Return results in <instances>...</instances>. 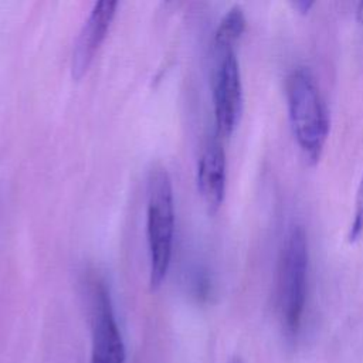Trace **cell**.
<instances>
[{
    "mask_svg": "<svg viewBox=\"0 0 363 363\" xmlns=\"http://www.w3.org/2000/svg\"><path fill=\"white\" fill-rule=\"evenodd\" d=\"M285 98L294 138L303 155L316 163L329 135V116L318 85L305 68L292 69L285 79Z\"/></svg>",
    "mask_w": 363,
    "mask_h": 363,
    "instance_id": "6da1fadb",
    "label": "cell"
},
{
    "mask_svg": "<svg viewBox=\"0 0 363 363\" xmlns=\"http://www.w3.org/2000/svg\"><path fill=\"white\" fill-rule=\"evenodd\" d=\"M308 241L301 225L286 233L277 269V311L284 333L295 337L301 329L308 292Z\"/></svg>",
    "mask_w": 363,
    "mask_h": 363,
    "instance_id": "7a4b0ae2",
    "label": "cell"
},
{
    "mask_svg": "<svg viewBox=\"0 0 363 363\" xmlns=\"http://www.w3.org/2000/svg\"><path fill=\"white\" fill-rule=\"evenodd\" d=\"M147 242L150 255V289H157L170 265L174 230V204L172 180L164 167H156L147 189Z\"/></svg>",
    "mask_w": 363,
    "mask_h": 363,
    "instance_id": "3957f363",
    "label": "cell"
},
{
    "mask_svg": "<svg viewBox=\"0 0 363 363\" xmlns=\"http://www.w3.org/2000/svg\"><path fill=\"white\" fill-rule=\"evenodd\" d=\"M213 108L218 136H230L237 128L242 112V84L240 65L233 47H214Z\"/></svg>",
    "mask_w": 363,
    "mask_h": 363,
    "instance_id": "277c9868",
    "label": "cell"
},
{
    "mask_svg": "<svg viewBox=\"0 0 363 363\" xmlns=\"http://www.w3.org/2000/svg\"><path fill=\"white\" fill-rule=\"evenodd\" d=\"M91 363H125V345L109 291L99 281L91 288Z\"/></svg>",
    "mask_w": 363,
    "mask_h": 363,
    "instance_id": "5b68a950",
    "label": "cell"
},
{
    "mask_svg": "<svg viewBox=\"0 0 363 363\" xmlns=\"http://www.w3.org/2000/svg\"><path fill=\"white\" fill-rule=\"evenodd\" d=\"M116 7L118 1L115 0L96 1L88 18L84 21L72 50L71 71L75 79H79L89 68L96 51L99 50L106 35V31L109 30Z\"/></svg>",
    "mask_w": 363,
    "mask_h": 363,
    "instance_id": "8992f818",
    "label": "cell"
},
{
    "mask_svg": "<svg viewBox=\"0 0 363 363\" xmlns=\"http://www.w3.org/2000/svg\"><path fill=\"white\" fill-rule=\"evenodd\" d=\"M197 189L208 213H216L225 194V153L218 139L208 140L200 155Z\"/></svg>",
    "mask_w": 363,
    "mask_h": 363,
    "instance_id": "52a82bcc",
    "label": "cell"
},
{
    "mask_svg": "<svg viewBox=\"0 0 363 363\" xmlns=\"http://www.w3.org/2000/svg\"><path fill=\"white\" fill-rule=\"evenodd\" d=\"M245 30V16L241 7H231L221 18L214 33V47L225 48L233 47Z\"/></svg>",
    "mask_w": 363,
    "mask_h": 363,
    "instance_id": "ba28073f",
    "label": "cell"
},
{
    "mask_svg": "<svg viewBox=\"0 0 363 363\" xmlns=\"http://www.w3.org/2000/svg\"><path fill=\"white\" fill-rule=\"evenodd\" d=\"M363 234V176L357 189L356 194V207H354V214H353V221L350 224L349 230V240L353 241L357 237Z\"/></svg>",
    "mask_w": 363,
    "mask_h": 363,
    "instance_id": "9c48e42d",
    "label": "cell"
},
{
    "mask_svg": "<svg viewBox=\"0 0 363 363\" xmlns=\"http://www.w3.org/2000/svg\"><path fill=\"white\" fill-rule=\"evenodd\" d=\"M292 6H294V9H295L296 11H299V13L305 14V13H308V11H309V9L313 6V1L301 0V1H294V3H292Z\"/></svg>",
    "mask_w": 363,
    "mask_h": 363,
    "instance_id": "30bf717a",
    "label": "cell"
},
{
    "mask_svg": "<svg viewBox=\"0 0 363 363\" xmlns=\"http://www.w3.org/2000/svg\"><path fill=\"white\" fill-rule=\"evenodd\" d=\"M356 17H357V21L363 26V1H360L356 7Z\"/></svg>",
    "mask_w": 363,
    "mask_h": 363,
    "instance_id": "8fae6325",
    "label": "cell"
},
{
    "mask_svg": "<svg viewBox=\"0 0 363 363\" xmlns=\"http://www.w3.org/2000/svg\"><path fill=\"white\" fill-rule=\"evenodd\" d=\"M228 363H244L240 357H231L230 360H228Z\"/></svg>",
    "mask_w": 363,
    "mask_h": 363,
    "instance_id": "7c38bea8",
    "label": "cell"
}]
</instances>
